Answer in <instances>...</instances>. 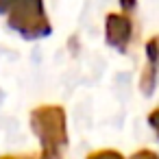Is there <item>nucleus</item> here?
<instances>
[{
  "label": "nucleus",
  "instance_id": "1",
  "mask_svg": "<svg viewBox=\"0 0 159 159\" xmlns=\"http://www.w3.org/2000/svg\"><path fill=\"white\" fill-rule=\"evenodd\" d=\"M31 129L42 144L39 159H63L68 148V120L59 105H42L31 111Z\"/></svg>",
  "mask_w": 159,
  "mask_h": 159
},
{
  "label": "nucleus",
  "instance_id": "2",
  "mask_svg": "<svg viewBox=\"0 0 159 159\" xmlns=\"http://www.w3.org/2000/svg\"><path fill=\"white\" fill-rule=\"evenodd\" d=\"M0 16L24 39L48 37L52 26L44 11V0H0Z\"/></svg>",
  "mask_w": 159,
  "mask_h": 159
},
{
  "label": "nucleus",
  "instance_id": "3",
  "mask_svg": "<svg viewBox=\"0 0 159 159\" xmlns=\"http://www.w3.org/2000/svg\"><path fill=\"white\" fill-rule=\"evenodd\" d=\"M105 37H107L109 46L124 52L133 37V24H131L129 16L126 13H109L105 20Z\"/></svg>",
  "mask_w": 159,
  "mask_h": 159
},
{
  "label": "nucleus",
  "instance_id": "4",
  "mask_svg": "<svg viewBox=\"0 0 159 159\" xmlns=\"http://www.w3.org/2000/svg\"><path fill=\"white\" fill-rule=\"evenodd\" d=\"M155 83H157V68L155 66H146V70L139 76V89H142V94L150 96L152 89H155Z\"/></svg>",
  "mask_w": 159,
  "mask_h": 159
},
{
  "label": "nucleus",
  "instance_id": "5",
  "mask_svg": "<svg viewBox=\"0 0 159 159\" xmlns=\"http://www.w3.org/2000/svg\"><path fill=\"white\" fill-rule=\"evenodd\" d=\"M87 159H124V157H122L118 150H111V148H109V150H96V152H92Z\"/></svg>",
  "mask_w": 159,
  "mask_h": 159
},
{
  "label": "nucleus",
  "instance_id": "6",
  "mask_svg": "<svg viewBox=\"0 0 159 159\" xmlns=\"http://www.w3.org/2000/svg\"><path fill=\"white\" fill-rule=\"evenodd\" d=\"M131 159H159V155L152 152V150H146V148H144V150H137Z\"/></svg>",
  "mask_w": 159,
  "mask_h": 159
},
{
  "label": "nucleus",
  "instance_id": "7",
  "mask_svg": "<svg viewBox=\"0 0 159 159\" xmlns=\"http://www.w3.org/2000/svg\"><path fill=\"white\" fill-rule=\"evenodd\" d=\"M148 124L155 129V133L159 135V109H152L150 116H148Z\"/></svg>",
  "mask_w": 159,
  "mask_h": 159
},
{
  "label": "nucleus",
  "instance_id": "8",
  "mask_svg": "<svg viewBox=\"0 0 159 159\" xmlns=\"http://www.w3.org/2000/svg\"><path fill=\"white\" fill-rule=\"evenodd\" d=\"M120 5H122V9H124V13H126V11H131V9L135 7V0H120Z\"/></svg>",
  "mask_w": 159,
  "mask_h": 159
},
{
  "label": "nucleus",
  "instance_id": "9",
  "mask_svg": "<svg viewBox=\"0 0 159 159\" xmlns=\"http://www.w3.org/2000/svg\"><path fill=\"white\" fill-rule=\"evenodd\" d=\"M0 159H37V157H31V155H24V157H18V155H2Z\"/></svg>",
  "mask_w": 159,
  "mask_h": 159
}]
</instances>
